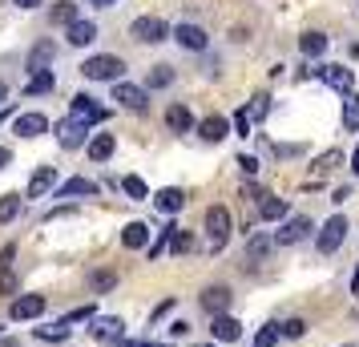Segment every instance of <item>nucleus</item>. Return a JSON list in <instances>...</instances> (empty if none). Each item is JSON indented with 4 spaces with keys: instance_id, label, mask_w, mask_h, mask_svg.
<instances>
[{
    "instance_id": "c9c22d12",
    "label": "nucleus",
    "mask_w": 359,
    "mask_h": 347,
    "mask_svg": "<svg viewBox=\"0 0 359 347\" xmlns=\"http://www.w3.org/2000/svg\"><path fill=\"white\" fill-rule=\"evenodd\" d=\"M278 339H283V331H278V323H266V327L255 331V347H275Z\"/></svg>"
},
{
    "instance_id": "ddd939ff",
    "label": "nucleus",
    "mask_w": 359,
    "mask_h": 347,
    "mask_svg": "<svg viewBox=\"0 0 359 347\" xmlns=\"http://www.w3.org/2000/svg\"><path fill=\"white\" fill-rule=\"evenodd\" d=\"M210 335H214V343H234V339H243V323L234 315H214Z\"/></svg>"
},
{
    "instance_id": "58836bf2",
    "label": "nucleus",
    "mask_w": 359,
    "mask_h": 347,
    "mask_svg": "<svg viewBox=\"0 0 359 347\" xmlns=\"http://www.w3.org/2000/svg\"><path fill=\"white\" fill-rule=\"evenodd\" d=\"M278 331H283V339H303L307 335V323L303 319H287V323H278Z\"/></svg>"
},
{
    "instance_id": "6e6552de",
    "label": "nucleus",
    "mask_w": 359,
    "mask_h": 347,
    "mask_svg": "<svg viewBox=\"0 0 359 347\" xmlns=\"http://www.w3.org/2000/svg\"><path fill=\"white\" fill-rule=\"evenodd\" d=\"M69 117H77V121H85V125L93 130L97 121H105V109H101L97 101L89 97V93H77V97L69 101Z\"/></svg>"
},
{
    "instance_id": "603ef678",
    "label": "nucleus",
    "mask_w": 359,
    "mask_h": 347,
    "mask_svg": "<svg viewBox=\"0 0 359 347\" xmlns=\"http://www.w3.org/2000/svg\"><path fill=\"white\" fill-rule=\"evenodd\" d=\"M351 174H359V149L351 154Z\"/></svg>"
},
{
    "instance_id": "37998d69",
    "label": "nucleus",
    "mask_w": 359,
    "mask_h": 347,
    "mask_svg": "<svg viewBox=\"0 0 359 347\" xmlns=\"http://www.w3.org/2000/svg\"><path fill=\"white\" fill-rule=\"evenodd\" d=\"M230 125H234V137H250V117H246V109H238V114L230 117Z\"/></svg>"
},
{
    "instance_id": "09e8293b",
    "label": "nucleus",
    "mask_w": 359,
    "mask_h": 347,
    "mask_svg": "<svg viewBox=\"0 0 359 347\" xmlns=\"http://www.w3.org/2000/svg\"><path fill=\"white\" fill-rule=\"evenodd\" d=\"M186 331H190V323H182V319H178V323H170V335H174V339H182Z\"/></svg>"
},
{
    "instance_id": "8fccbe9b",
    "label": "nucleus",
    "mask_w": 359,
    "mask_h": 347,
    "mask_svg": "<svg viewBox=\"0 0 359 347\" xmlns=\"http://www.w3.org/2000/svg\"><path fill=\"white\" fill-rule=\"evenodd\" d=\"M8 162H13V149H4V146H0V170H4Z\"/></svg>"
},
{
    "instance_id": "393cba45",
    "label": "nucleus",
    "mask_w": 359,
    "mask_h": 347,
    "mask_svg": "<svg viewBox=\"0 0 359 347\" xmlns=\"http://www.w3.org/2000/svg\"><path fill=\"white\" fill-rule=\"evenodd\" d=\"M259 218H262V222H283V218H287V198L266 194V198L259 202Z\"/></svg>"
},
{
    "instance_id": "bb28decb",
    "label": "nucleus",
    "mask_w": 359,
    "mask_h": 347,
    "mask_svg": "<svg viewBox=\"0 0 359 347\" xmlns=\"http://www.w3.org/2000/svg\"><path fill=\"white\" fill-rule=\"evenodd\" d=\"M299 53L311 57V61H315V57H323V53H327V36L323 33H303V36H299Z\"/></svg>"
},
{
    "instance_id": "4be33fe9",
    "label": "nucleus",
    "mask_w": 359,
    "mask_h": 347,
    "mask_svg": "<svg viewBox=\"0 0 359 347\" xmlns=\"http://www.w3.org/2000/svg\"><path fill=\"white\" fill-rule=\"evenodd\" d=\"M121 247L126 250H146L149 247V226L146 222H126V231H121Z\"/></svg>"
},
{
    "instance_id": "052dcab7",
    "label": "nucleus",
    "mask_w": 359,
    "mask_h": 347,
    "mask_svg": "<svg viewBox=\"0 0 359 347\" xmlns=\"http://www.w3.org/2000/svg\"><path fill=\"white\" fill-rule=\"evenodd\" d=\"M198 347H214V343H198Z\"/></svg>"
},
{
    "instance_id": "4d7b16f0",
    "label": "nucleus",
    "mask_w": 359,
    "mask_h": 347,
    "mask_svg": "<svg viewBox=\"0 0 359 347\" xmlns=\"http://www.w3.org/2000/svg\"><path fill=\"white\" fill-rule=\"evenodd\" d=\"M93 4H97V8H109V4H117V0H93Z\"/></svg>"
},
{
    "instance_id": "cd10ccee",
    "label": "nucleus",
    "mask_w": 359,
    "mask_h": 347,
    "mask_svg": "<svg viewBox=\"0 0 359 347\" xmlns=\"http://www.w3.org/2000/svg\"><path fill=\"white\" fill-rule=\"evenodd\" d=\"M53 85H57V77H53V69H41V73H33V77H29V85H25V93H29V97H41V93H49Z\"/></svg>"
},
{
    "instance_id": "f3484780",
    "label": "nucleus",
    "mask_w": 359,
    "mask_h": 347,
    "mask_svg": "<svg viewBox=\"0 0 359 347\" xmlns=\"http://www.w3.org/2000/svg\"><path fill=\"white\" fill-rule=\"evenodd\" d=\"M230 130H234V125H230L222 114H210L206 121H198V137H202V142H210V146H214V142H222Z\"/></svg>"
},
{
    "instance_id": "c85d7f7f",
    "label": "nucleus",
    "mask_w": 359,
    "mask_h": 347,
    "mask_svg": "<svg viewBox=\"0 0 359 347\" xmlns=\"http://www.w3.org/2000/svg\"><path fill=\"white\" fill-rule=\"evenodd\" d=\"M114 287H117V271H93L89 275V291L93 295H109Z\"/></svg>"
},
{
    "instance_id": "20e7f679",
    "label": "nucleus",
    "mask_w": 359,
    "mask_h": 347,
    "mask_svg": "<svg viewBox=\"0 0 359 347\" xmlns=\"http://www.w3.org/2000/svg\"><path fill=\"white\" fill-rule=\"evenodd\" d=\"M170 33H174V29H170L162 17H137L130 25V36L133 41H142V45H158V41H165Z\"/></svg>"
},
{
    "instance_id": "a18cd8bd",
    "label": "nucleus",
    "mask_w": 359,
    "mask_h": 347,
    "mask_svg": "<svg viewBox=\"0 0 359 347\" xmlns=\"http://www.w3.org/2000/svg\"><path fill=\"white\" fill-rule=\"evenodd\" d=\"M238 165H243V174H259V158H250V154H238Z\"/></svg>"
},
{
    "instance_id": "864d4df0",
    "label": "nucleus",
    "mask_w": 359,
    "mask_h": 347,
    "mask_svg": "<svg viewBox=\"0 0 359 347\" xmlns=\"http://www.w3.org/2000/svg\"><path fill=\"white\" fill-rule=\"evenodd\" d=\"M4 97H8V85L0 81V105H8V101H4Z\"/></svg>"
},
{
    "instance_id": "c03bdc74",
    "label": "nucleus",
    "mask_w": 359,
    "mask_h": 347,
    "mask_svg": "<svg viewBox=\"0 0 359 347\" xmlns=\"http://www.w3.org/2000/svg\"><path fill=\"white\" fill-rule=\"evenodd\" d=\"M17 275H13V271H0V295H17Z\"/></svg>"
},
{
    "instance_id": "f8f14e48",
    "label": "nucleus",
    "mask_w": 359,
    "mask_h": 347,
    "mask_svg": "<svg viewBox=\"0 0 359 347\" xmlns=\"http://www.w3.org/2000/svg\"><path fill=\"white\" fill-rule=\"evenodd\" d=\"M174 41H178V45H182L186 53H202L206 45H210V36H206V29H202V25H190V20L174 29Z\"/></svg>"
},
{
    "instance_id": "6ab92c4d",
    "label": "nucleus",
    "mask_w": 359,
    "mask_h": 347,
    "mask_svg": "<svg viewBox=\"0 0 359 347\" xmlns=\"http://www.w3.org/2000/svg\"><path fill=\"white\" fill-rule=\"evenodd\" d=\"M154 206H158L162 215H178L182 206H186V190H182V186H165V190L154 194Z\"/></svg>"
},
{
    "instance_id": "aec40b11",
    "label": "nucleus",
    "mask_w": 359,
    "mask_h": 347,
    "mask_svg": "<svg viewBox=\"0 0 359 347\" xmlns=\"http://www.w3.org/2000/svg\"><path fill=\"white\" fill-rule=\"evenodd\" d=\"M13 130H17V137H41L49 130V121H45V114H17Z\"/></svg>"
},
{
    "instance_id": "39448f33",
    "label": "nucleus",
    "mask_w": 359,
    "mask_h": 347,
    "mask_svg": "<svg viewBox=\"0 0 359 347\" xmlns=\"http://www.w3.org/2000/svg\"><path fill=\"white\" fill-rule=\"evenodd\" d=\"M198 303H202V311L214 319V315H226V307L234 303V291H230L226 283H210V287L198 295Z\"/></svg>"
},
{
    "instance_id": "de8ad7c7",
    "label": "nucleus",
    "mask_w": 359,
    "mask_h": 347,
    "mask_svg": "<svg viewBox=\"0 0 359 347\" xmlns=\"http://www.w3.org/2000/svg\"><path fill=\"white\" fill-rule=\"evenodd\" d=\"M243 194H246V198H250V202H255V198H259V202L266 198V194H262V190H259V186H255V182H246V186H243Z\"/></svg>"
},
{
    "instance_id": "4c0bfd02",
    "label": "nucleus",
    "mask_w": 359,
    "mask_h": 347,
    "mask_svg": "<svg viewBox=\"0 0 359 347\" xmlns=\"http://www.w3.org/2000/svg\"><path fill=\"white\" fill-rule=\"evenodd\" d=\"M170 250H174V254H190V250H194V234L190 231H174V238H170Z\"/></svg>"
},
{
    "instance_id": "f257e3e1",
    "label": "nucleus",
    "mask_w": 359,
    "mask_h": 347,
    "mask_svg": "<svg viewBox=\"0 0 359 347\" xmlns=\"http://www.w3.org/2000/svg\"><path fill=\"white\" fill-rule=\"evenodd\" d=\"M121 73H126V61L114 53H97V57L81 61V77H89V81H117Z\"/></svg>"
},
{
    "instance_id": "f704fd0d",
    "label": "nucleus",
    "mask_w": 359,
    "mask_h": 347,
    "mask_svg": "<svg viewBox=\"0 0 359 347\" xmlns=\"http://www.w3.org/2000/svg\"><path fill=\"white\" fill-rule=\"evenodd\" d=\"M17 215H20V194H4L0 198V226H8Z\"/></svg>"
},
{
    "instance_id": "2f4dec72",
    "label": "nucleus",
    "mask_w": 359,
    "mask_h": 347,
    "mask_svg": "<svg viewBox=\"0 0 359 347\" xmlns=\"http://www.w3.org/2000/svg\"><path fill=\"white\" fill-rule=\"evenodd\" d=\"M343 130L359 133V93H347V101H343Z\"/></svg>"
},
{
    "instance_id": "423d86ee",
    "label": "nucleus",
    "mask_w": 359,
    "mask_h": 347,
    "mask_svg": "<svg viewBox=\"0 0 359 347\" xmlns=\"http://www.w3.org/2000/svg\"><path fill=\"white\" fill-rule=\"evenodd\" d=\"M57 142H61V149L89 146V125L77 121V117H65V121H57Z\"/></svg>"
},
{
    "instance_id": "9d476101",
    "label": "nucleus",
    "mask_w": 359,
    "mask_h": 347,
    "mask_svg": "<svg viewBox=\"0 0 359 347\" xmlns=\"http://www.w3.org/2000/svg\"><path fill=\"white\" fill-rule=\"evenodd\" d=\"M114 101L130 114H146V89H137L130 81H114Z\"/></svg>"
},
{
    "instance_id": "dca6fc26",
    "label": "nucleus",
    "mask_w": 359,
    "mask_h": 347,
    "mask_svg": "<svg viewBox=\"0 0 359 347\" xmlns=\"http://www.w3.org/2000/svg\"><path fill=\"white\" fill-rule=\"evenodd\" d=\"M165 125L174 133H190V130H198V121H194V114H190V105H182V101H174L170 109H165Z\"/></svg>"
},
{
    "instance_id": "a878e982",
    "label": "nucleus",
    "mask_w": 359,
    "mask_h": 347,
    "mask_svg": "<svg viewBox=\"0 0 359 347\" xmlns=\"http://www.w3.org/2000/svg\"><path fill=\"white\" fill-rule=\"evenodd\" d=\"M271 247H275V238H266V234H255V238L246 243V263H266Z\"/></svg>"
},
{
    "instance_id": "680f3d73",
    "label": "nucleus",
    "mask_w": 359,
    "mask_h": 347,
    "mask_svg": "<svg viewBox=\"0 0 359 347\" xmlns=\"http://www.w3.org/2000/svg\"><path fill=\"white\" fill-rule=\"evenodd\" d=\"M347 347H355V343H347Z\"/></svg>"
},
{
    "instance_id": "13d9d810",
    "label": "nucleus",
    "mask_w": 359,
    "mask_h": 347,
    "mask_svg": "<svg viewBox=\"0 0 359 347\" xmlns=\"http://www.w3.org/2000/svg\"><path fill=\"white\" fill-rule=\"evenodd\" d=\"M117 347H142V343H133V339H126V343H117Z\"/></svg>"
},
{
    "instance_id": "7c9ffc66",
    "label": "nucleus",
    "mask_w": 359,
    "mask_h": 347,
    "mask_svg": "<svg viewBox=\"0 0 359 347\" xmlns=\"http://www.w3.org/2000/svg\"><path fill=\"white\" fill-rule=\"evenodd\" d=\"M121 194H126L130 202H146V198H149L146 182H142L137 174H126V178H121Z\"/></svg>"
},
{
    "instance_id": "1a4fd4ad",
    "label": "nucleus",
    "mask_w": 359,
    "mask_h": 347,
    "mask_svg": "<svg viewBox=\"0 0 359 347\" xmlns=\"http://www.w3.org/2000/svg\"><path fill=\"white\" fill-rule=\"evenodd\" d=\"M89 335H93V343H117V339L126 335V323H121L117 315H105V319H89Z\"/></svg>"
},
{
    "instance_id": "473e14b6",
    "label": "nucleus",
    "mask_w": 359,
    "mask_h": 347,
    "mask_svg": "<svg viewBox=\"0 0 359 347\" xmlns=\"http://www.w3.org/2000/svg\"><path fill=\"white\" fill-rule=\"evenodd\" d=\"M149 89H170L174 85V65H154L149 69V77H146Z\"/></svg>"
},
{
    "instance_id": "e2e57ef3",
    "label": "nucleus",
    "mask_w": 359,
    "mask_h": 347,
    "mask_svg": "<svg viewBox=\"0 0 359 347\" xmlns=\"http://www.w3.org/2000/svg\"><path fill=\"white\" fill-rule=\"evenodd\" d=\"M0 331H4V327H0Z\"/></svg>"
},
{
    "instance_id": "e433bc0d",
    "label": "nucleus",
    "mask_w": 359,
    "mask_h": 347,
    "mask_svg": "<svg viewBox=\"0 0 359 347\" xmlns=\"http://www.w3.org/2000/svg\"><path fill=\"white\" fill-rule=\"evenodd\" d=\"M36 339H45V343H57V339H69V327L57 319V323H49V327H36Z\"/></svg>"
},
{
    "instance_id": "c756f323",
    "label": "nucleus",
    "mask_w": 359,
    "mask_h": 347,
    "mask_svg": "<svg viewBox=\"0 0 359 347\" xmlns=\"http://www.w3.org/2000/svg\"><path fill=\"white\" fill-rule=\"evenodd\" d=\"M174 231H178L174 222H170V226H162V231H158V238H154V243L146 247V254L154 259V263H158V259H162L165 250H170V238H174Z\"/></svg>"
},
{
    "instance_id": "9b49d317",
    "label": "nucleus",
    "mask_w": 359,
    "mask_h": 347,
    "mask_svg": "<svg viewBox=\"0 0 359 347\" xmlns=\"http://www.w3.org/2000/svg\"><path fill=\"white\" fill-rule=\"evenodd\" d=\"M45 315V295H17L13 299V307H8V319H17V323H25V319H41Z\"/></svg>"
},
{
    "instance_id": "5fc2aeb1",
    "label": "nucleus",
    "mask_w": 359,
    "mask_h": 347,
    "mask_svg": "<svg viewBox=\"0 0 359 347\" xmlns=\"http://www.w3.org/2000/svg\"><path fill=\"white\" fill-rule=\"evenodd\" d=\"M351 295H359V266H355V279H351Z\"/></svg>"
},
{
    "instance_id": "412c9836",
    "label": "nucleus",
    "mask_w": 359,
    "mask_h": 347,
    "mask_svg": "<svg viewBox=\"0 0 359 347\" xmlns=\"http://www.w3.org/2000/svg\"><path fill=\"white\" fill-rule=\"evenodd\" d=\"M65 41L73 45V49H85V45H93V41H97V25H93V20H73Z\"/></svg>"
},
{
    "instance_id": "2eb2a0df",
    "label": "nucleus",
    "mask_w": 359,
    "mask_h": 347,
    "mask_svg": "<svg viewBox=\"0 0 359 347\" xmlns=\"http://www.w3.org/2000/svg\"><path fill=\"white\" fill-rule=\"evenodd\" d=\"M315 73H319L331 89H339V93H351V85H355V73L347 65H319Z\"/></svg>"
},
{
    "instance_id": "a211bd4d",
    "label": "nucleus",
    "mask_w": 359,
    "mask_h": 347,
    "mask_svg": "<svg viewBox=\"0 0 359 347\" xmlns=\"http://www.w3.org/2000/svg\"><path fill=\"white\" fill-rule=\"evenodd\" d=\"M57 198H97V182L93 178H69L57 186Z\"/></svg>"
},
{
    "instance_id": "49530a36",
    "label": "nucleus",
    "mask_w": 359,
    "mask_h": 347,
    "mask_svg": "<svg viewBox=\"0 0 359 347\" xmlns=\"http://www.w3.org/2000/svg\"><path fill=\"white\" fill-rule=\"evenodd\" d=\"M174 311V299H162V303H158V307H154V323H158V319H162V315H170Z\"/></svg>"
},
{
    "instance_id": "5701e85b",
    "label": "nucleus",
    "mask_w": 359,
    "mask_h": 347,
    "mask_svg": "<svg viewBox=\"0 0 359 347\" xmlns=\"http://www.w3.org/2000/svg\"><path fill=\"white\" fill-rule=\"evenodd\" d=\"M85 149H89V158H93V162H109V158H114V149H117V142H114V133H93Z\"/></svg>"
},
{
    "instance_id": "bf43d9fd",
    "label": "nucleus",
    "mask_w": 359,
    "mask_h": 347,
    "mask_svg": "<svg viewBox=\"0 0 359 347\" xmlns=\"http://www.w3.org/2000/svg\"><path fill=\"white\" fill-rule=\"evenodd\" d=\"M142 347H174V343H142Z\"/></svg>"
},
{
    "instance_id": "72a5a7b5",
    "label": "nucleus",
    "mask_w": 359,
    "mask_h": 347,
    "mask_svg": "<svg viewBox=\"0 0 359 347\" xmlns=\"http://www.w3.org/2000/svg\"><path fill=\"white\" fill-rule=\"evenodd\" d=\"M266 114H271V97H266V93H255L250 105H246V117H250V121H266Z\"/></svg>"
},
{
    "instance_id": "7ed1b4c3",
    "label": "nucleus",
    "mask_w": 359,
    "mask_h": 347,
    "mask_svg": "<svg viewBox=\"0 0 359 347\" xmlns=\"http://www.w3.org/2000/svg\"><path fill=\"white\" fill-rule=\"evenodd\" d=\"M343 238H347V218H343V215H331L323 226H319V238H315V247H319V254H335Z\"/></svg>"
},
{
    "instance_id": "4468645a",
    "label": "nucleus",
    "mask_w": 359,
    "mask_h": 347,
    "mask_svg": "<svg viewBox=\"0 0 359 347\" xmlns=\"http://www.w3.org/2000/svg\"><path fill=\"white\" fill-rule=\"evenodd\" d=\"M53 186H61V174H57V165H36V174L29 178V198H45Z\"/></svg>"
},
{
    "instance_id": "ea45409f",
    "label": "nucleus",
    "mask_w": 359,
    "mask_h": 347,
    "mask_svg": "<svg viewBox=\"0 0 359 347\" xmlns=\"http://www.w3.org/2000/svg\"><path fill=\"white\" fill-rule=\"evenodd\" d=\"M53 20H57V25H73V20H81V17H77V8H73L69 0H61V4L53 8Z\"/></svg>"
},
{
    "instance_id": "6e6d98bb",
    "label": "nucleus",
    "mask_w": 359,
    "mask_h": 347,
    "mask_svg": "<svg viewBox=\"0 0 359 347\" xmlns=\"http://www.w3.org/2000/svg\"><path fill=\"white\" fill-rule=\"evenodd\" d=\"M4 117H13V105H0V121H4Z\"/></svg>"
},
{
    "instance_id": "a19ab883",
    "label": "nucleus",
    "mask_w": 359,
    "mask_h": 347,
    "mask_svg": "<svg viewBox=\"0 0 359 347\" xmlns=\"http://www.w3.org/2000/svg\"><path fill=\"white\" fill-rule=\"evenodd\" d=\"M335 165H343V154H339V149H327L323 158H315V170H319V174L335 170Z\"/></svg>"
},
{
    "instance_id": "0eeeda50",
    "label": "nucleus",
    "mask_w": 359,
    "mask_h": 347,
    "mask_svg": "<svg viewBox=\"0 0 359 347\" xmlns=\"http://www.w3.org/2000/svg\"><path fill=\"white\" fill-rule=\"evenodd\" d=\"M307 234H311V218L291 215V218H283V231L275 234V247H294V243H303Z\"/></svg>"
},
{
    "instance_id": "3c124183",
    "label": "nucleus",
    "mask_w": 359,
    "mask_h": 347,
    "mask_svg": "<svg viewBox=\"0 0 359 347\" xmlns=\"http://www.w3.org/2000/svg\"><path fill=\"white\" fill-rule=\"evenodd\" d=\"M13 4H17V8H36L41 0H13Z\"/></svg>"
},
{
    "instance_id": "f03ea898",
    "label": "nucleus",
    "mask_w": 359,
    "mask_h": 347,
    "mask_svg": "<svg viewBox=\"0 0 359 347\" xmlns=\"http://www.w3.org/2000/svg\"><path fill=\"white\" fill-rule=\"evenodd\" d=\"M230 231H234L230 210H226V206H210V210H206V234H210L214 250H222L230 243Z\"/></svg>"
},
{
    "instance_id": "b1692460",
    "label": "nucleus",
    "mask_w": 359,
    "mask_h": 347,
    "mask_svg": "<svg viewBox=\"0 0 359 347\" xmlns=\"http://www.w3.org/2000/svg\"><path fill=\"white\" fill-rule=\"evenodd\" d=\"M53 53H57V45H53V41H41V45H33V53H29V77H33V73H41V69H49Z\"/></svg>"
},
{
    "instance_id": "79ce46f5",
    "label": "nucleus",
    "mask_w": 359,
    "mask_h": 347,
    "mask_svg": "<svg viewBox=\"0 0 359 347\" xmlns=\"http://www.w3.org/2000/svg\"><path fill=\"white\" fill-rule=\"evenodd\" d=\"M81 319H97V307H77V311H69V315H61V323H81Z\"/></svg>"
}]
</instances>
